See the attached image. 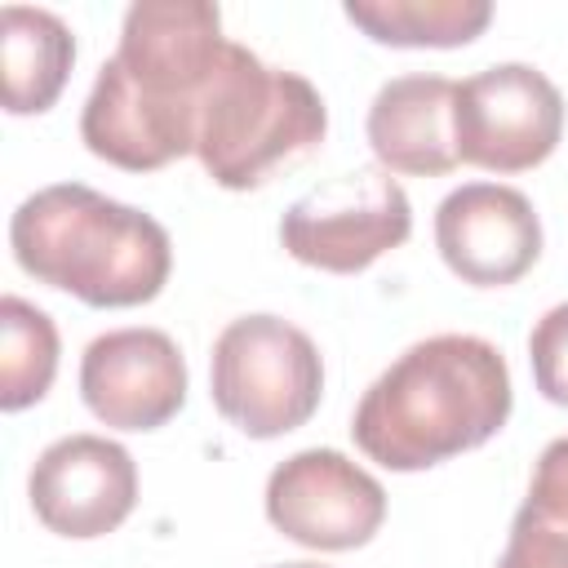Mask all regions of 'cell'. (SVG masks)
I'll list each match as a JSON object with an SVG mask.
<instances>
[{
    "mask_svg": "<svg viewBox=\"0 0 568 568\" xmlns=\"http://www.w3.org/2000/svg\"><path fill=\"white\" fill-rule=\"evenodd\" d=\"M209 395L248 439H280L315 417L324 359L297 324L280 315H240L213 342Z\"/></svg>",
    "mask_w": 568,
    "mask_h": 568,
    "instance_id": "obj_5",
    "label": "cell"
},
{
    "mask_svg": "<svg viewBox=\"0 0 568 568\" xmlns=\"http://www.w3.org/2000/svg\"><path fill=\"white\" fill-rule=\"evenodd\" d=\"M9 248L31 280L98 311L160 297L173 271L169 231L84 182H53L27 195L13 209Z\"/></svg>",
    "mask_w": 568,
    "mask_h": 568,
    "instance_id": "obj_3",
    "label": "cell"
},
{
    "mask_svg": "<svg viewBox=\"0 0 568 568\" xmlns=\"http://www.w3.org/2000/svg\"><path fill=\"white\" fill-rule=\"evenodd\" d=\"M413 231V204L386 169H355L320 182L280 217V244L302 266L359 275Z\"/></svg>",
    "mask_w": 568,
    "mask_h": 568,
    "instance_id": "obj_6",
    "label": "cell"
},
{
    "mask_svg": "<svg viewBox=\"0 0 568 568\" xmlns=\"http://www.w3.org/2000/svg\"><path fill=\"white\" fill-rule=\"evenodd\" d=\"M453 102L457 84L448 75H395L377 89L368 106V146L386 173L408 178H444L457 160L453 138Z\"/></svg>",
    "mask_w": 568,
    "mask_h": 568,
    "instance_id": "obj_12",
    "label": "cell"
},
{
    "mask_svg": "<svg viewBox=\"0 0 568 568\" xmlns=\"http://www.w3.org/2000/svg\"><path fill=\"white\" fill-rule=\"evenodd\" d=\"M528 510L546 515V519H559L568 524V435L550 439L532 466V484H528V497H524Z\"/></svg>",
    "mask_w": 568,
    "mask_h": 568,
    "instance_id": "obj_18",
    "label": "cell"
},
{
    "mask_svg": "<svg viewBox=\"0 0 568 568\" xmlns=\"http://www.w3.org/2000/svg\"><path fill=\"white\" fill-rule=\"evenodd\" d=\"M515 390L501 351L475 333L413 342L359 399L351 435L386 470H426L488 444L510 417Z\"/></svg>",
    "mask_w": 568,
    "mask_h": 568,
    "instance_id": "obj_2",
    "label": "cell"
},
{
    "mask_svg": "<svg viewBox=\"0 0 568 568\" xmlns=\"http://www.w3.org/2000/svg\"><path fill=\"white\" fill-rule=\"evenodd\" d=\"M497 568H568V524L519 506Z\"/></svg>",
    "mask_w": 568,
    "mask_h": 568,
    "instance_id": "obj_16",
    "label": "cell"
},
{
    "mask_svg": "<svg viewBox=\"0 0 568 568\" xmlns=\"http://www.w3.org/2000/svg\"><path fill=\"white\" fill-rule=\"evenodd\" d=\"M75 62L71 27L31 4L0 9V75H4V111L9 115H40L67 89Z\"/></svg>",
    "mask_w": 568,
    "mask_h": 568,
    "instance_id": "obj_13",
    "label": "cell"
},
{
    "mask_svg": "<svg viewBox=\"0 0 568 568\" xmlns=\"http://www.w3.org/2000/svg\"><path fill=\"white\" fill-rule=\"evenodd\" d=\"M222 13L209 0H138L115 53L98 67L80 111L84 146L129 173L195 155L204 102L226 58Z\"/></svg>",
    "mask_w": 568,
    "mask_h": 568,
    "instance_id": "obj_1",
    "label": "cell"
},
{
    "mask_svg": "<svg viewBox=\"0 0 568 568\" xmlns=\"http://www.w3.org/2000/svg\"><path fill=\"white\" fill-rule=\"evenodd\" d=\"M532 382L550 404L568 408V302L550 306L528 333Z\"/></svg>",
    "mask_w": 568,
    "mask_h": 568,
    "instance_id": "obj_17",
    "label": "cell"
},
{
    "mask_svg": "<svg viewBox=\"0 0 568 568\" xmlns=\"http://www.w3.org/2000/svg\"><path fill=\"white\" fill-rule=\"evenodd\" d=\"M266 519L306 550H355L377 537L386 488L337 448H302L266 479Z\"/></svg>",
    "mask_w": 568,
    "mask_h": 568,
    "instance_id": "obj_8",
    "label": "cell"
},
{
    "mask_svg": "<svg viewBox=\"0 0 568 568\" xmlns=\"http://www.w3.org/2000/svg\"><path fill=\"white\" fill-rule=\"evenodd\" d=\"M80 399L115 430H155L186 404V359L160 328H111L80 355Z\"/></svg>",
    "mask_w": 568,
    "mask_h": 568,
    "instance_id": "obj_10",
    "label": "cell"
},
{
    "mask_svg": "<svg viewBox=\"0 0 568 568\" xmlns=\"http://www.w3.org/2000/svg\"><path fill=\"white\" fill-rule=\"evenodd\" d=\"M435 248L457 280L501 288L528 275L541 257V217L515 186L466 182L435 209Z\"/></svg>",
    "mask_w": 568,
    "mask_h": 568,
    "instance_id": "obj_11",
    "label": "cell"
},
{
    "mask_svg": "<svg viewBox=\"0 0 568 568\" xmlns=\"http://www.w3.org/2000/svg\"><path fill=\"white\" fill-rule=\"evenodd\" d=\"M275 568H324V564H275Z\"/></svg>",
    "mask_w": 568,
    "mask_h": 568,
    "instance_id": "obj_19",
    "label": "cell"
},
{
    "mask_svg": "<svg viewBox=\"0 0 568 568\" xmlns=\"http://www.w3.org/2000/svg\"><path fill=\"white\" fill-rule=\"evenodd\" d=\"M58 377V324L36 302L0 297V408L18 413L49 395Z\"/></svg>",
    "mask_w": 568,
    "mask_h": 568,
    "instance_id": "obj_15",
    "label": "cell"
},
{
    "mask_svg": "<svg viewBox=\"0 0 568 568\" xmlns=\"http://www.w3.org/2000/svg\"><path fill=\"white\" fill-rule=\"evenodd\" d=\"M324 133L328 111L306 75L271 67L235 40L226 44L195 138V155L217 186L253 191L280 164L311 155Z\"/></svg>",
    "mask_w": 568,
    "mask_h": 568,
    "instance_id": "obj_4",
    "label": "cell"
},
{
    "mask_svg": "<svg viewBox=\"0 0 568 568\" xmlns=\"http://www.w3.org/2000/svg\"><path fill=\"white\" fill-rule=\"evenodd\" d=\"M457 160L488 173H524L550 160L564 138V93L528 62H497L457 84Z\"/></svg>",
    "mask_w": 568,
    "mask_h": 568,
    "instance_id": "obj_7",
    "label": "cell"
},
{
    "mask_svg": "<svg viewBox=\"0 0 568 568\" xmlns=\"http://www.w3.org/2000/svg\"><path fill=\"white\" fill-rule=\"evenodd\" d=\"M27 497L49 532L71 541L106 537L138 506V466L106 435H62L36 457Z\"/></svg>",
    "mask_w": 568,
    "mask_h": 568,
    "instance_id": "obj_9",
    "label": "cell"
},
{
    "mask_svg": "<svg viewBox=\"0 0 568 568\" xmlns=\"http://www.w3.org/2000/svg\"><path fill=\"white\" fill-rule=\"evenodd\" d=\"M342 13L390 49H457L493 22L488 0H351Z\"/></svg>",
    "mask_w": 568,
    "mask_h": 568,
    "instance_id": "obj_14",
    "label": "cell"
}]
</instances>
